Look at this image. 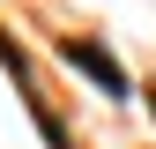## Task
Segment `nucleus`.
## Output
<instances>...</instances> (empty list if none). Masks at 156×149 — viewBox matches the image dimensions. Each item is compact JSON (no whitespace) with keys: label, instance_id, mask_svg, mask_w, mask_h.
<instances>
[{"label":"nucleus","instance_id":"nucleus-1","mask_svg":"<svg viewBox=\"0 0 156 149\" xmlns=\"http://www.w3.org/2000/svg\"><path fill=\"white\" fill-rule=\"evenodd\" d=\"M67 60H74V67H82V74H97V82H104V89H112V97H126V74H119V67H112V60H104V52H89V45H67Z\"/></svg>","mask_w":156,"mask_h":149}]
</instances>
